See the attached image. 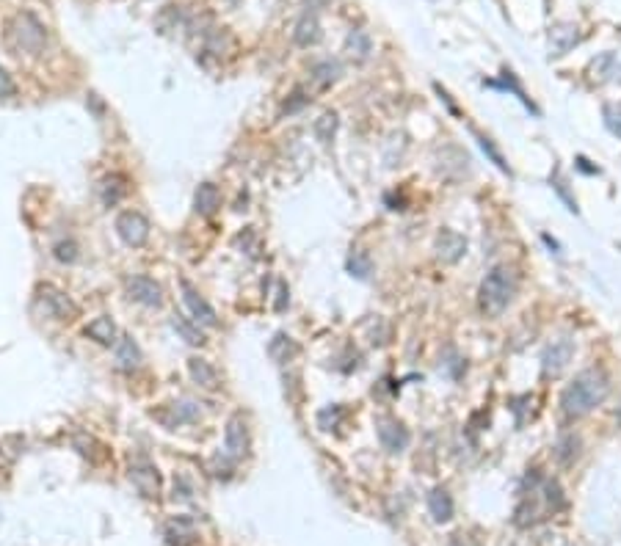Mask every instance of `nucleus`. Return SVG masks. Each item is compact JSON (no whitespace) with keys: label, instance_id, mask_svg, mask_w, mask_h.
Returning a JSON list of instances; mask_svg holds the SVG:
<instances>
[{"label":"nucleus","instance_id":"f257e3e1","mask_svg":"<svg viewBox=\"0 0 621 546\" xmlns=\"http://www.w3.org/2000/svg\"><path fill=\"white\" fill-rule=\"evenodd\" d=\"M610 392V381H608V375L602 370H583L574 375V381H571L569 386L564 389V395H561V408H564V414L566 417H586L588 411H594L596 406H602L605 403V397Z\"/></svg>","mask_w":621,"mask_h":546},{"label":"nucleus","instance_id":"f03ea898","mask_svg":"<svg viewBox=\"0 0 621 546\" xmlns=\"http://www.w3.org/2000/svg\"><path fill=\"white\" fill-rule=\"evenodd\" d=\"M517 296V273L508 265H497L486 273L478 290V306L486 318H497L508 309V303Z\"/></svg>","mask_w":621,"mask_h":546},{"label":"nucleus","instance_id":"7ed1b4c3","mask_svg":"<svg viewBox=\"0 0 621 546\" xmlns=\"http://www.w3.org/2000/svg\"><path fill=\"white\" fill-rule=\"evenodd\" d=\"M9 42L14 45V50L28 52V55H39L45 50L48 42V33H45V25L39 23L31 11H20L11 25H9Z\"/></svg>","mask_w":621,"mask_h":546},{"label":"nucleus","instance_id":"20e7f679","mask_svg":"<svg viewBox=\"0 0 621 546\" xmlns=\"http://www.w3.org/2000/svg\"><path fill=\"white\" fill-rule=\"evenodd\" d=\"M36 301H39L42 312L53 321H75L77 318V303L67 293L55 290L53 284H39Z\"/></svg>","mask_w":621,"mask_h":546},{"label":"nucleus","instance_id":"39448f33","mask_svg":"<svg viewBox=\"0 0 621 546\" xmlns=\"http://www.w3.org/2000/svg\"><path fill=\"white\" fill-rule=\"evenodd\" d=\"M116 235L122 238L124 246L141 248L149 240V221L136 210H124L116 218Z\"/></svg>","mask_w":621,"mask_h":546},{"label":"nucleus","instance_id":"423d86ee","mask_svg":"<svg viewBox=\"0 0 621 546\" xmlns=\"http://www.w3.org/2000/svg\"><path fill=\"white\" fill-rule=\"evenodd\" d=\"M375 430H378V442L381 447L387 450V452H403L409 442H412V436H409V430H406V425L395 417H378L375 420Z\"/></svg>","mask_w":621,"mask_h":546},{"label":"nucleus","instance_id":"0eeeda50","mask_svg":"<svg viewBox=\"0 0 621 546\" xmlns=\"http://www.w3.org/2000/svg\"><path fill=\"white\" fill-rule=\"evenodd\" d=\"M248 450V428H246V420H243V414H232L229 420H226V430H224V452L232 458V461H238V458H243Z\"/></svg>","mask_w":621,"mask_h":546},{"label":"nucleus","instance_id":"6e6552de","mask_svg":"<svg viewBox=\"0 0 621 546\" xmlns=\"http://www.w3.org/2000/svg\"><path fill=\"white\" fill-rule=\"evenodd\" d=\"M130 480L133 486L138 489V494L147 496V499H155L160 494V472L158 467L147 461V458H138L133 467H130Z\"/></svg>","mask_w":621,"mask_h":546},{"label":"nucleus","instance_id":"1a4fd4ad","mask_svg":"<svg viewBox=\"0 0 621 546\" xmlns=\"http://www.w3.org/2000/svg\"><path fill=\"white\" fill-rule=\"evenodd\" d=\"M571 356H574V342L569 337H561L555 340L552 345H546L544 356H542V370L544 375H561V372L569 367Z\"/></svg>","mask_w":621,"mask_h":546},{"label":"nucleus","instance_id":"9d476101","mask_svg":"<svg viewBox=\"0 0 621 546\" xmlns=\"http://www.w3.org/2000/svg\"><path fill=\"white\" fill-rule=\"evenodd\" d=\"M127 293L136 303H144V306H160L163 303V287L160 282H155L152 276H133L127 279Z\"/></svg>","mask_w":621,"mask_h":546},{"label":"nucleus","instance_id":"9b49d317","mask_svg":"<svg viewBox=\"0 0 621 546\" xmlns=\"http://www.w3.org/2000/svg\"><path fill=\"white\" fill-rule=\"evenodd\" d=\"M180 287H182V301H185V306L191 309V315H194V321L202 323V325H219V318H216V309L204 301V298L199 296V290L188 282V279H182L180 282Z\"/></svg>","mask_w":621,"mask_h":546},{"label":"nucleus","instance_id":"f8f14e48","mask_svg":"<svg viewBox=\"0 0 621 546\" xmlns=\"http://www.w3.org/2000/svg\"><path fill=\"white\" fill-rule=\"evenodd\" d=\"M434 251L442 262H458L467 254V238L453 232V229H442L434 240Z\"/></svg>","mask_w":621,"mask_h":546},{"label":"nucleus","instance_id":"ddd939ff","mask_svg":"<svg viewBox=\"0 0 621 546\" xmlns=\"http://www.w3.org/2000/svg\"><path fill=\"white\" fill-rule=\"evenodd\" d=\"M152 417L158 422H163L166 428H177V425H185V422H197L199 420V406L191 400H182V403H172L160 411H152Z\"/></svg>","mask_w":621,"mask_h":546},{"label":"nucleus","instance_id":"4468645a","mask_svg":"<svg viewBox=\"0 0 621 546\" xmlns=\"http://www.w3.org/2000/svg\"><path fill=\"white\" fill-rule=\"evenodd\" d=\"M141 347L138 342L133 340V337H122L119 342H116V367L124 372H133L141 367Z\"/></svg>","mask_w":621,"mask_h":546},{"label":"nucleus","instance_id":"2eb2a0df","mask_svg":"<svg viewBox=\"0 0 621 546\" xmlns=\"http://www.w3.org/2000/svg\"><path fill=\"white\" fill-rule=\"evenodd\" d=\"M197 538V530H194V521L188 516H174L166 524V541L172 546H191Z\"/></svg>","mask_w":621,"mask_h":546},{"label":"nucleus","instance_id":"dca6fc26","mask_svg":"<svg viewBox=\"0 0 621 546\" xmlns=\"http://www.w3.org/2000/svg\"><path fill=\"white\" fill-rule=\"evenodd\" d=\"M188 372L194 378V384H199L202 389H219V372L216 367L207 362V359H199V356H191L188 359Z\"/></svg>","mask_w":621,"mask_h":546},{"label":"nucleus","instance_id":"f3484780","mask_svg":"<svg viewBox=\"0 0 621 546\" xmlns=\"http://www.w3.org/2000/svg\"><path fill=\"white\" fill-rule=\"evenodd\" d=\"M127 196V177L124 174H108L102 182H99V199L105 207H114Z\"/></svg>","mask_w":621,"mask_h":546},{"label":"nucleus","instance_id":"a211bd4d","mask_svg":"<svg viewBox=\"0 0 621 546\" xmlns=\"http://www.w3.org/2000/svg\"><path fill=\"white\" fill-rule=\"evenodd\" d=\"M194 204H197V213H202V216H216L219 207H221V191H219V185H213V182H202V185L197 188V199H194Z\"/></svg>","mask_w":621,"mask_h":546},{"label":"nucleus","instance_id":"6ab92c4d","mask_svg":"<svg viewBox=\"0 0 621 546\" xmlns=\"http://www.w3.org/2000/svg\"><path fill=\"white\" fill-rule=\"evenodd\" d=\"M428 511H431V519L436 524H445V521L453 519V499L447 494V489H434L428 494Z\"/></svg>","mask_w":621,"mask_h":546},{"label":"nucleus","instance_id":"aec40b11","mask_svg":"<svg viewBox=\"0 0 621 546\" xmlns=\"http://www.w3.org/2000/svg\"><path fill=\"white\" fill-rule=\"evenodd\" d=\"M293 39H296V45H301V48H309V45H315V42L321 39V25H318L315 11H307V14L298 20Z\"/></svg>","mask_w":621,"mask_h":546},{"label":"nucleus","instance_id":"412c9836","mask_svg":"<svg viewBox=\"0 0 621 546\" xmlns=\"http://www.w3.org/2000/svg\"><path fill=\"white\" fill-rule=\"evenodd\" d=\"M86 337H92L99 345H114L116 342V325L108 315H99L86 325Z\"/></svg>","mask_w":621,"mask_h":546},{"label":"nucleus","instance_id":"4be33fe9","mask_svg":"<svg viewBox=\"0 0 621 546\" xmlns=\"http://www.w3.org/2000/svg\"><path fill=\"white\" fill-rule=\"evenodd\" d=\"M172 328L188 342V345H204L207 342V337H204V331L199 328V323L188 321V318H182V315H174L172 318Z\"/></svg>","mask_w":621,"mask_h":546},{"label":"nucleus","instance_id":"5701e85b","mask_svg":"<svg viewBox=\"0 0 621 546\" xmlns=\"http://www.w3.org/2000/svg\"><path fill=\"white\" fill-rule=\"evenodd\" d=\"M574 42H577L574 28H571V25H561V28H555L552 36H549V50H552V55H564L566 50L574 48Z\"/></svg>","mask_w":621,"mask_h":546},{"label":"nucleus","instance_id":"b1692460","mask_svg":"<svg viewBox=\"0 0 621 546\" xmlns=\"http://www.w3.org/2000/svg\"><path fill=\"white\" fill-rule=\"evenodd\" d=\"M337 124H340L337 113H334V111H326L321 119H315L312 133H315V138H318L321 144H329V141L334 138V133H337Z\"/></svg>","mask_w":621,"mask_h":546},{"label":"nucleus","instance_id":"393cba45","mask_svg":"<svg viewBox=\"0 0 621 546\" xmlns=\"http://www.w3.org/2000/svg\"><path fill=\"white\" fill-rule=\"evenodd\" d=\"M337 77H340V64H337V61H321V64L312 67V80H315V86H321V89H329Z\"/></svg>","mask_w":621,"mask_h":546},{"label":"nucleus","instance_id":"a878e982","mask_svg":"<svg viewBox=\"0 0 621 546\" xmlns=\"http://www.w3.org/2000/svg\"><path fill=\"white\" fill-rule=\"evenodd\" d=\"M577 452H580V436H574V433L561 436V442L555 445V458L561 464H571L577 458Z\"/></svg>","mask_w":621,"mask_h":546},{"label":"nucleus","instance_id":"bb28decb","mask_svg":"<svg viewBox=\"0 0 621 546\" xmlns=\"http://www.w3.org/2000/svg\"><path fill=\"white\" fill-rule=\"evenodd\" d=\"M348 271H351V276H356V279H368L373 273L370 254H368V251H353L351 260H348Z\"/></svg>","mask_w":621,"mask_h":546},{"label":"nucleus","instance_id":"cd10ccee","mask_svg":"<svg viewBox=\"0 0 621 546\" xmlns=\"http://www.w3.org/2000/svg\"><path fill=\"white\" fill-rule=\"evenodd\" d=\"M478 144H480V149L489 155V160L495 163L500 172H505V174H511V169H508V163H505V157L500 155V149L495 147V141L492 138H486V135H478Z\"/></svg>","mask_w":621,"mask_h":546},{"label":"nucleus","instance_id":"c85d7f7f","mask_svg":"<svg viewBox=\"0 0 621 546\" xmlns=\"http://www.w3.org/2000/svg\"><path fill=\"white\" fill-rule=\"evenodd\" d=\"M348 48L353 50L359 58H368V55H370V36H368L365 30H353V33L348 36Z\"/></svg>","mask_w":621,"mask_h":546},{"label":"nucleus","instance_id":"c756f323","mask_svg":"<svg viewBox=\"0 0 621 546\" xmlns=\"http://www.w3.org/2000/svg\"><path fill=\"white\" fill-rule=\"evenodd\" d=\"M53 254H55V260L58 262H77V246H75V240H61V243H55V248H53Z\"/></svg>","mask_w":621,"mask_h":546},{"label":"nucleus","instance_id":"7c9ffc66","mask_svg":"<svg viewBox=\"0 0 621 546\" xmlns=\"http://www.w3.org/2000/svg\"><path fill=\"white\" fill-rule=\"evenodd\" d=\"M605 122L610 127V133H616L621 138V105L619 108H616V105H608V108H605Z\"/></svg>","mask_w":621,"mask_h":546},{"label":"nucleus","instance_id":"2f4dec72","mask_svg":"<svg viewBox=\"0 0 621 546\" xmlns=\"http://www.w3.org/2000/svg\"><path fill=\"white\" fill-rule=\"evenodd\" d=\"M17 91V86H14V80H11V74L6 72L3 67H0V99L11 97Z\"/></svg>","mask_w":621,"mask_h":546},{"label":"nucleus","instance_id":"473e14b6","mask_svg":"<svg viewBox=\"0 0 621 546\" xmlns=\"http://www.w3.org/2000/svg\"><path fill=\"white\" fill-rule=\"evenodd\" d=\"M276 312H285L287 309V303H290V293H287V287L279 282V293H276Z\"/></svg>","mask_w":621,"mask_h":546},{"label":"nucleus","instance_id":"72a5a7b5","mask_svg":"<svg viewBox=\"0 0 621 546\" xmlns=\"http://www.w3.org/2000/svg\"><path fill=\"white\" fill-rule=\"evenodd\" d=\"M293 97H296V99H290V102L285 105V111H287V113H293V111H298V108H304V105L309 102V99H307V97H301V91H296Z\"/></svg>","mask_w":621,"mask_h":546},{"label":"nucleus","instance_id":"f704fd0d","mask_svg":"<svg viewBox=\"0 0 621 546\" xmlns=\"http://www.w3.org/2000/svg\"><path fill=\"white\" fill-rule=\"evenodd\" d=\"M616 420H619V425H621V406H619V411H616Z\"/></svg>","mask_w":621,"mask_h":546}]
</instances>
